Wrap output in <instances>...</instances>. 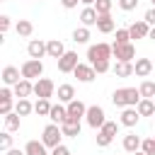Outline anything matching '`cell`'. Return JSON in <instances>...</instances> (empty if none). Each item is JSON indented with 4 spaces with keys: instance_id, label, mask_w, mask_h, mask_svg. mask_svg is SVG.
<instances>
[{
    "instance_id": "cb8c5ba5",
    "label": "cell",
    "mask_w": 155,
    "mask_h": 155,
    "mask_svg": "<svg viewBox=\"0 0 155 155\" xmlns=\"http://www.w3.org/2000/svg\"><path fill=\"white\" fill-rule=\"evenodd\" d=\"M97 29H99L102 34H111V31L116 29L114 17H111V15H99V19H97Z\"/></svg>"
},
{
    "instance_id": "f907efd6",
    "label": "cell",
    "mask_w": 155,
    "mask_h": 155,
    "mask_svg": "<svg viewBox=\"0 0 155 155\" xmlns=\"http://www.w3.org/2000/svg\"><path fill=\"white\" fill-rule=\"evenodd\" d=\"M0 2H5V0H0Z\"/></svg>"
},
{
    "instance_id": "484cf974",
    "label": "cell",
    "mask_w": 155,
    "mask_h": 155,
    "mask_svg": "<svg viewBox=\"0 0 155 155\" xmlns=\"http://www.w3.org/2000/svg\"><path fill=\"white\" fill-rule=\"evenodd\" d=\"M61 131L68 138H78L80 136V121H65V124H61Z\"/></svg>"
},
{
    "instance_id": "c3c4849f",
    "label": "cell",
    "mask_w": 155,
    "mask_h": 155,
    "mask_svg": "<svg viewBox=\"0 0 155 155\" xmlns=\"http://www.w3.org/2000/svg\"><path fill=\"white\" fill-rule=\"evenodd\" d=\"M133 155H145V153H140V150H138V153H133Z\"/></svg>"
},
{
    "instance_id": "6da1fadb",
    "label": "cell",
    "mask_w": 155,
    "mask_h": 155,
    "mask_svg": "<svg viewBox=\"0 0 155 155\" xmlns=\"http://www.w3.org/2000/svg\"><path fill=\"white\" fill-rule=\"evenodd\" d=\"M140 99H143V97H140L138 87H119V90H114V94H111V102H114V107H119V109L138 107Z\"/></svg>"
},
{
    "instance_id": "277c9868",
    "label": "cell",
    "mask_w": 155,
    "mask_h": 155,
    "mask_svg": "<svg viewBox=\"0 0 155 155\" xmlns=\"http://www.w3.org/2000/svg\"><path fill=\"white\" fill-rule=\"evenodd\" d=\"M85 121H87V126L90 128H102L104 124H107V114H104V109L99 107V104H92V107H87V114H85Z\"/></svg>"
},
{
    "instance_id": "60d3db41",
    "label": "cell",
    "mask_w": 155,
    "mask_h": 155,
    "mask_svg": "<svg viewBox=\"0 0 155 155\" xmlns=\"http://www.w3.org/2000/svg\"><path fill=\"white\" fill-rule=\"evenodd\" d=\"M10 27H12V22H10V17H7V15H2V17H0V34L5 36V34L10 31Z\"/></svg>"
},
{
    "instance_id": "7dc6e473",
    "label": "cell",
    "mask_w": 155,
    "mask_h": 155,
    "mask_svg": "<svg viewBox=\"0 0 155 155\" xmlns=\"http://www.w3.org/2000/svg\"><path fill=\"white\" fill-rule=\"evenodd\" d=\"M148 39H153V41H155V27H150V34H148Z\"/></svg>"
},
{
    "instance_id": "2e32d148",
    "label": "cell",
    "mask_w": 155,
    "mask_h": 155,
    "mask_svg": "<svg viewBox=\"0 0 155 155\" xmlns=\"http://www.w3.org/2000/svg\"><path fill=\"white\" fill-rule=\"evenodd\" d=\"M128 34H131V39H148L150 24H148L145 19H138V22H133V24L128 27Z\"/></svg>"
},
{
    "instance_id": "d6a6232c",
    "label": "cell",
    "mask_w": 155,
    "mask_h": 155,
    "mask_svg": "<svg viewBox=\"0 0 155 155\" xmlns=\"http://www.w3.org/2000/svg\"><path fill=\"white\" fill-rule=\"evenodd\" d=\"M73 41L75 44H87L90 41V27H78L73 31Z\"/></svg>"
},
{
    "instance_id": "816d5d0a",
    "label": "cell",
    "mask_w": 155,
    "mask_h": 155,
    "mask_svg": "<svg viewBox=\"0 0 155 155\" xmlns=\"http://www.w3.org/2000/svg\"><path fill=\"white\" fill-rule=\"evenodd\" d=\"M153 102H155V99H153Z\"/></svg>"
},
{
    "instance_id": "603a6c76",
    "label": "cell",
    "mask_w": 155,
    "mask_h": 155,
    "mask_svg": "<svg viewBox=\"0 0 155 155\" xmlns=\"http://www.w3.org/2000/svg\"><path fill=\"white\" fill-rule=\"evenodd\" d=\"M140 143H143V140H140V136H136V133H126V136H124V150L131 153V155L140 150Z\"/></svg>"
},
{
    "instance_id": "9a60e30c",
    "label": "cell",
    "mask_w": 155,
    "mask_h": 155,
    "mask_svg": "<svg viewBox=\"0 0 155 155\" xmlns=\"http://www.w3.org/2000/svg\"><path fill=\"white\" fill-rule=\"evenodd\" d=\"M138 119H140L138 109H136V107H126V109H121V119H119V124L126 126V128H133V126L138 124Z\"/></svg>"
},
{
    "instance_id": "1f68e13d",
    "label": "cell",
    "mask_w": 155,
    "mask_h": 155,
    "mask_svg": "<svg viewBox=\"0 0 155 155\" xmlns=\"http://www.w3.org/2000/svg\"><path fill=\"white\" fill-rule=\"evenodd\" d=\"M19 119H22V116H19L17 111L7 114V116H5V131H10V133H12V131H19Z\"/></svg>"
},
{
    "instance_id": "ffe728a7",
    "label": "cell",
    "mask_w": 155,
    "mask_h": 155,
    "mask_svg": "<svg viewBox=\"0 0 155 155\" xmlns=\"http://www.w3.org/2000/svg\"><path fill=\"white\" fill-rule=\"evenodd\" d=\"M133 70H136L138 78H148V75L153 73V61H150V58H136Z\"/></svg>"
},
{
    "instance_id": "ee69618b",
    "label": "cell",
    "mask_w": 155,
    "mask_h": 155,
    "mask_svg": "<svg viewBox=\"0 0 155 155\" xmlns=\"http://www.w3.org/2000/svg\"><path fill=\"white\" fill-rule=\"evenodd\" d=\"M78 2H80V0H61V5H63L65 10H73V7H78Z\"/></svg>"
},
{
    "instance_id": "d590c367",
    "label": "cell",
    "mask_w": 155,
    "mask_h": 155,
    "mask_svg": "<svg viewBox=\"0 0 155 155\" xmlns=\"http://www.w3.org/2000/svg\"><path fill=\"white\" fill-rule=\"evenodd\" d=\"M0 150H12V136H10V131H2L0 133Z\"/></svg>"
},
{
    "instance_id": "7a4b0ae2",
    "label": "cell",
    "mask_w": 155,
    "mask_h": 155,
    "mask_svg": "<svg viewBox=\"0 0 155 155\" xmlns=\"http://www.w3.org/2000/svg\"><path fill=\"white\" fill-rule=\"evenodd\" d=\"M109 58H114V46L111 44H92L90 48H87V61L90 63H97V61H109Z\"/></svg>"
},
{
    "instance_id": "ac0fdd59",
    "label": "cell",
    "mask_w": 155,
    "mask_h": 155,
    "mask_svg": "<svg viewBox=\"0 0 155 155\" xmlns=\"http://www.w3.org/2000/svg\"><path fill=\"white\" fill-rule=\"evenodd\" d=\"M27 53H29V58H34V61L44 58V56H46V41H41V39H31L29 46H27Z\"/></svg>"
},
{
    "instance_id": "836d02e7",
    "label": "cell",
    "mask_w": 155,
    "mask_h": 155,
    "mask_svg": "<svg viewBox=\"0 0 155 155\" xmlns=\"http://www.w3.org/2000/svg\"><path fill=\"white\" fill-rule=\"evenodd\" d=\"M51 107H53V104H51L48 99H36V102H34V111H36L39 116H48V114H51Z\"/></svg>"
},
{
    "instance_id": "681fc988",
    "label": "cell",
    "mask_w": 155,
    "mask_h": 155,
    "mask_svg": "<svg viewBox=\"0 0 155 155\" xmlns=\"http://www.w3.org/2000/svg\"><path fill=\"white\" fill-rule=\"evenodd\" d=\"M150 2H153V7H155V0H150Z\"/></svg>"
},
{
    "instance_id": "e575fe53",
    "label": "cell",
    "mask_w": 155,
    "mask_h": 155,
    "mask_svg": "<svg viewBox=\"0 0 155 155\" xmlns=\"http://www.w3.org/2000/svg\"><path fill=\"white\" fill-rule=\"evenodd\" d=\"M111 0H97L94 2V10H97V15H111Z\"/></svg>"
},
{
    "instance_id": "7402d4cb",
    "label": "cell",
    "mask_w": 155,
    "mask_h": 155,
    "mask_svg": "<svg viewBox=\"0 0 155 155\" xmlns=\"http://www.w3.org/2000/svg\"><path fill=\"white\" fill-rule=\"evenodd\" d=\"M111 70H114L116 78H131V75H136L133 63H124V61H116V63L111 65Z\"/></svg>"
},
{
    "instance_id": "9c48e42d",
    "label": "cell",
    "mask_w": 155,
    "mask_h": 155,
    "mask_svg": "<svg viewBox=\"0 0 155 155\" xmlns=\"http://www.w3.org/2000/svg\"><path fill=\"white\" fill-rule=\"evenodd\" d=\"M12 97H15V92H12L10 87H2V90H0V114H2V116H7V114L15 111V104H17V102H15Z\"/></svg>"
},
{
    "instance_id": "e0dca14e",
    "label": "cell",
    "mask_w": 155,
    "mask_h": 155,
    "mask_svg": "<svg viewBox=\"0 0 155 155\" xmlns=\"http://www.w3.org/2000/svg\"><path fill=\"white\" fill-rule=\"evenodd\" d=\"M46 56L61 61V58L65 56V46H63V41H61V39H51V41H46Z\"/></svg>"
},
{
    "instance_id": "8992f818",
    "label": "cell",
    "mask_w": 155,
    "mask_h": 155,
    "mask_svg": "<svg viewBox=\"0 0 155 155\" xmlns=\"http://www.w3.org/2000/svg\"><path fill=\"white\" fill-rule=\"evenodd\" d=\"M22 78H27V80H39L41 75H44V63L41 61H34V58H29V61H24L22 63Z\"/></svg>"
},
{
    "instance_id": "4fadbf2b",
    "label": "cell",
    "mask_w": 155,
    "mask_h": 155,
    "mask_svg": "<svg viewBox=\"0 0 155 155\" xmlns=\"http://www.w3.org/2000/svg\"><path fill=\"white\" fill-rule=\"evenodd\" d=\"M12 92H15L17 99H29V94H34V82L27 80V78H22V80L12 87Z\"/></svg>"
},
{
    "instance_id": "3957f363",
    "label": "cell",
    "mask_w": 155,
    "mask_h": 155,
    "mask_svg": "<svg viewBox=\"0 0 155 155\" xmlns=\"http://www.w3.org/2000/svg\"><path fill=\"white\" fill-rule=\"evenodd\" d=\"M61 138H63V131H61L58 124H48V126L44 128V133H41V143H44L46 148H51V150L61 145Z\"/></svg>"
},
{
    "instance_id": "d6986e66",
    "label": "cell",
    "mask_w": 155,
    "mask_h": 155,
    "mask_svg": "<svg viewBox=\"0 0 155 155\" xmlns=\"http://www.w3.org/2000/svg\"><path fill=\"white\" fill-rule=\"evenodd\" d=\"M48 119H51L53 124H58V126H61V124H65V119H68V107H65V104H61V102H58V104H53V107H51Z\"/></svg>"
},
{
    "instance_id": "8fae6325",
    "label": "cell",
    "mask_w": 155,
    "mask_h": 155,
    "mask_svg": "<svg viewBox=\"0 0 155 155\" xmlns=\"http://www.w3.org/2000/svg\"><path fill=\"white\" fill-rule=\"evenodd\" d=\"M73 75H75L80 82H92V80L97 78V70H94L90 63H80V65L73 70Z\"/></svg>"
},
{
    "instance_id": "7bdbcfd3",
    "label": "cell",
    "mask_w": 155,
    "mask_h": 155,
    "mask_svg": "<svg viewBox=\"0 0 155 155\" xmlns=\"http://www.w3.org/2000/svg\"><path fill=\"white\" fill-rule=\"evenodd\" d=\"M51 155H73V153H70V150H68V148L61 143L58 148H53V150H51Z\"/></svg>"
},
{
    "instance_id": "5bb4252c",
    "label": "cell",
    "mask_w": 155,
    "mask_h": 155,
    "mask_svg": "<svg viewBox=\"0 0 155 155\" xmlns=\"http://www.w3.org/2000/svg\"><path fill=\"white\" fill-rule=\"evenodd\" d=\"M68 107V119L65 121H80L85 114H87V107L80 102V99H73L70 104H65Z\"/></svg>"
},
{
    "instance_id": "d4e9b609",
    "label": "cell",
    "mask_w": 155,
    "mask_h": 155,
    "mask_svg": "<svg viewBox=\"0 0 155 155\" xmlns=\"http://www.w3.org/2000/svg\"><path fill=\"white\" fill-rule=\"evenodd\" d=\"M73 99H75V87L68 85V82L65 85H58V102L61 104H70Z\"/></svg>"
},
{
    "instance_id": "f546056e",
    "label": "cell",
    "mask_w": 155,
    "mask_h": 155,
    "mask_svg": "<svg viewBox=\"0 0 155 155\" xmlns=\"http://www.w3.org/2000/svg\"><path fill=\"white\" fill-rule=\"evenodd\" d=\"M15 31H17L19 36H31V31H34V24H31L29 19H19V22L15 24Z\"/></svg>"
},
{
    "instance_id": "ab89813d",
    "label": "cell",
    "mask_w": 155,
    "mask_h": 155,
    "mask_svg": "<svg viewBox=\"0 0 155 155\" xmlns=\"http://www.w3.org/2000/svg\"><path fill=\"white\" fill-rule=\"evenodd\" d=\"M119 7H121L124 12H131V10L138 7V0H119Z\"/></svg>"
},
{
    "instance_id": "b9f144b4",
    "label": "cell",
    "mask_w": 155,
    "mask_h": 155,
    "mask_svg": "<svg viewBox=\"0 0 155 155\" xmlns=\"http://www.w3.org/2000/svg\"><path fill=\"white\" fill-rule=\"evenodd\" d=\"M143 19H145L150 27H155V7H150V10L145 12V17H143Z\"/></svg>"
},
{
    "instance_id": "8d00e7d4",
    "label": "cell",
    "mask_w": 155,
    "mask_h": 155,
    "mask_svg": "<svg viewBox=\"0 0 155 155\" xmlns=\"http://www.w3.org/2000/svg\"><path fill=\"white\" fill-rule=\"evenodd\" d=\"M140 153H145V155H155V138H143V143H140Z\"/></svg>"
},
{
    "instance_id": "52a82bcc",
    "label": "cell",
    "mask_w": 155,
    "mask_h": 155,
    "mask_svg": "<svg viewBox=\"0 0 155 155\" xmlns=\"http://www.w3.org/2000/svg\"><path fill=\"white\" fill-rule=\"evenodd\" d=\"M34 94H36L39 99H51V97L56 94V85H53V80H48V78H39V80L34 82Z\"/></svg>"
},
{
    "instance_id": "44dd1931",
    "label": "cell",
    "mask_w": 155,
    "mask_h": 155,
    "mask_svg": "<svg viewBox=\"0 0 155 155\" xmlns=\"http://www.w3.org/2000/svg\"><path fill=\"white\" fill-rule=\"evenodd\" d=\"M97 19H99V15H97L94 7H82V12H80L82 27H97Z\"/></svg>"
},
{
    "instance_id": "30bf717a",
    "label": "cell",
    "mask_w": 155,
    "mask_h": 155,
    "mask_svg": "<svg viewBox=\"0 0 155 155\" xmlns=\"http://www.w3.org/2000/svg\"><path fill=\"white\" fill-rule=\"evenodd\" d=\"M78 65H80V61H78V53L75 51H65V56L58 61V70L61 73H73Z\"/></svg>"
},
{
    "instance_id": "bcb514c9",
    "label": "cell",
    "mask_w": 155,
    "mask_h": 155,
    "mask_svg": "<svg viewBox=\"0 0 155 155\" xmlns=\"http://www.w3.org/2000/svg\"><path fill=\"white\" fill-rule=\"evenodd\" d=\"M80 2H82L85 7H94V2H97V0H80Z\"/></svg>"
},
{
    "instance_id": "f35d334b",
    "label": "cell",
    "mask_w": 155,
    "mask_h": 155,
    "mask_svg": "<svg viewBox=\"0 0 155 155\" xmlns=\"http://www.w3.org/2000/svg\"><path fill=\"white\" fill-rule=\"evenodd\" d=\"M90 65H92V68H94V70H97L99 75H102V73H109V70H111V63H109V61H97V63H90Z\"/></svg>"
},
{
    "instance_id": "f1b7e54d",
    "label": "cell",
    "mask_w": 155,
    "mask_h": 155,
    "mask_svg": "<svg viewBox=\"0 0 155 155\" xmlns=\"http://www.w3.org/2000/svg\"><path fill=\"white\" fill-rule=\"evenodd\" d=\"M136 109H138L140 116H153V114H155V102H153V99H140Z\"/></svg>"
},
{
    "instance_id": "5b68a950",
    "label": "cell",
    "mask_w": 155,
    "mask_h": 155,
    "mask_svg": "<svg viewBox=\"0 0 155 155\" xmlns=\"http://www.w3.org/2000/svg\"><path fill=\"white\" fill-rule=\"evenodd\" d=\"M116 133H119V124H116V121H107V124L97 131V145H99V148H107V145L114 140Z\"/></svg>"
},
{
    "instance_id": "74e56055",
    "label": "cell",
    "mask_w": 155,
    "mask_h": 155,
    "mask_svg": "<svg viewBox=\"0 0 155 155\" xmlns=\"http://www.w3.org/2000/svg\"><path fill=\"white\" fill-rule=\"evenodd\" d=\"M114 44H131L128 29H116V41H114Z\"/></svg>"
},
{
    "instance_id": "7c38bea8",
    "label": "cell",
    "mask_w": 155,
    "mask_h": 155,
    "mask_svg": "<svg viewBox=\"0 0 155 155\" xmlns=\"http://www.w3.org/2000/svg\"><path fill=\"white\" fill-rule=\"evenodd\" d=\"M19 80H22V70L19 68H15V65H5L2 68V82H5V87H15Z\"/></svg>"
},
{
    "instance_id": "4dcf8cb0",
    "label": "cell",
    "mask_w": 155,
    "mask_h": 155,
    "mask_svg": "<svg viewBox=\"0 0 155 155\" xmlns=\"http://www.w3.org/2000/svg\"><path fill=\"white\" fill-rule=\"evenodd\" d=\"M15 111H17L19 116H29V114L34 111V104H31L29 99H17V104H15Z\"/></svg>"
},
{
    "instance_id": "4316f807",
    "label": "cell",
    "mask_w": 155,
    "mask_h": 155,
    "mask_svg": "<svg viewBox=\"0 0 155 155\" xmlns=\"http://www.w3.org/2000/svg\"><path fill=\"white\" fill-rule=\"evenodd\" d=\"M24 153H27V155H48V153H46V145H44L41 140H29V143L24 145Z\"/></svg>"
},
{
    "instance_id": "ba28073f",
    "label": "cell",
    "mask_w": 155,
    "mask_h": 155,
    "mask_svg": "<svg viewBox=\"0 0 155 155\" xmlns=\"http://www.w3.org/2000/svg\"><path fill=\"white\" fill-rule=\"evenodd\" d=\"M114 46V58L124 63H133L136 58V46L133 44H111Z\"/></svg>"
},
{
    "instance_id": "83f0119b",
    "label": "cell",
    "mask_w": 155,
    "mask_h": 155,
    "mask_svg": "<svg viewBox=\"0 0 155 155\" xmlns=\"http://www.w3.org/2000/svg\"><path fill=\"white\" fill-rule=\"evenodd\" d=\"M138 92H140L143 99H155V82L153 80H143L140 87H138Z\"/></svg>"
},
{
    "instance_id": "f6af8a7d",
    "label": "cell",
    "mask_w": 155,
    "mask_h": 155,
    "mask_svg": "<svg viewBox=\"0 0 155 155\" xmlns=\"http://www.w3.org/2000/svg\"><path fill=\"white\" fill-rule=\"evenodd\" d=\"M5 155H27V153H24V150H19V148H12V150H7Z\"/></svg>"
}]
</instances>
